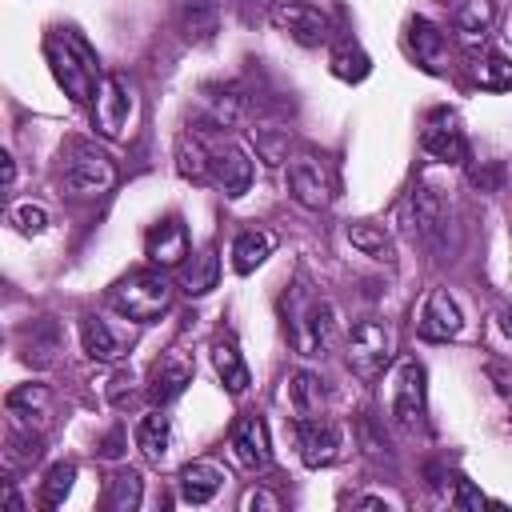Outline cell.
<instances>
[{
  "label": "cell",
  "mask_w": 512,
  "mask_h": 512,
  "mask_svg": "<svg viewBox=\"0 0 512 512\" xmlns=\"http://www.w3.org/2000/svg\"><path fill=\"white\" fill-rule=\"evenodd\" d=\"M284 332H288V344L296 348V356H324L336 340V308L308 284V280H296L288 292H284Z\"/></svg>",
  "instance_id": "cell-1"
},
{
  "label": "cell",
  "mask_w": 512,
  "mask_h": 512,
  "mask_svg": "<svg viewBox=\"0 0 512 512\" xmlns=\"http://www.w3.org/2000/svg\"><path fill=\"white\" fill-rule=\"evenodd\" d=\"M44 60L56 76V84L64 88L68 100L76 104H92L96 96V84L104 80L100 72V56L96 48L76 32V28H52L44 36Z\"/></svg>",
  "instance_id": "cell-2"
},
{
  "label": "cell",
  "mask_w": 512,
  "mask_h": 512,
  "mask_svg": "<svg viewBox=\"0 0 512 512\" xmlns=\"http://www.w3.org/2000/svg\"><path fill=\"white\" fill-rule=\"evenodd\" d=\"M108 304L124 316V320H136V324H152L168 312L172 304V284L164 276V268H136L128 272L124 280H116L108 288Z\"/></svg>",
  "instance_id": "cell-3"
},
{
  "label": "cell",
  "mask_w": 512,
  "mask_h": 512,
  "mask_svg": "<svg viewBox=\"0 0 512 512\" xmlns=\"http://www.w3.org/2000/svg\"><path fill=\"white\" fill-rule=\"evenodd\" d=\"M60 184L72 196H104L116 184V164L88 140H68L60 148Z\"/></svg>",
  "instance_id": "cell-4"
},
{
  "label": "cell",
  "mask_w": 512,
  "mask_h": 512,
  "mask_svg": "<svg viewBox=\"0 0 512 512\" xmlns=\"http://www.w3.org/2000/svg\"><path fill=\"white\" fill-rule=\"evenodd\" d=\"M392 352H396V336L384 320L352 324V332H348V368L360 380H376L392 364Z\"/></svg>",
  "instance_id": "cell-5"
},
{
  "label": "cell",
  "mask_w": 512,
  "mask_h": 512,
  "mask_svg": "<svg viewBox=\"0 0 512 512\" xmlns=\"http://www.w3.org/2000/svg\"><path fill=\"white\" fill-rule=\"evenodd\" d=\"M288 192H292V200H296L300 208H308V212L328 208L332 196H336V176H332L328 160L316 156V152H296V156H288Z\"/></svg>",
  "instance_id": "cell-6"
},
{
  "label": "cell",
  "mask_w": 512,
  "mask_h": 512,
  "mask_svg": "<svg viewBox=\"0 0 512 512\" xmlns=\"http://www.w3.org/2000/svg\"><path fill=\"white\" fill-rule=\"evenodd\" d=\"M268 20H272V28H280L284 36H292L304 48H320V44L332 40L328 12L308 4V0H272L268 4Z\"/></svg>",
  "instance_id": "cell-7"
},
{
  "label": "cell",
  "mask_w": 512,
  "mask_h": 512,
  "mask_svg": "<svg viewBox=\"0 0 512 512\" xmlns=\"http://www.w3.org/2000/svg\"><path fill=\"white\" fill-rule=\"evenodd\" d=\"M136 116V96L124 76H104L92 96V128L108 140H120Z\"/></svg>",
  "instance_id": "cell-8"
},
{
  "label": "cell",
  "mask_w": 512,
  "mask_h": 512,
  "mask_svg": "<svg viewBox=\"0 0 512 512\" xmlns=\"http://www.w3.org/2000/svg\"><path fill=\"white\" fill-rule=\"evenodd\" d=\"M428 412V392H424V368L420 360H400L392 376V424L404 432L424 428Z\"/></svg>",
  "instance_id": "cell-9"
},
{
  "label": "cell",
  "mask_w": 512,
  "mask_h": 512,
  "mask_svg": "<svg viewBox=\"0 0 512 512\" xmlns=\"http://www.w3.org/2000/svg\"><path fill=\"white\" fill-rule=\"evenodd\" d=\"M296 448H300V460L308 468H328L340 460V448H344V432L332 416L316 412V416H296Z\"/></svg>",
  "instance_id": "cell-10"
},
{
  "label": "cell",
  "mask_w": 512,
  "mask_h": 512,
  "mask_svg": "<svg viewBox=\"0 0 512 512\" xmlns=\"http://www.w3.org/2000/svg\"><path fill=\"white\" fill-rule=\"evenodd\" d=\"M404 216H408L416 240L436 244L444 236V228H448V200H444V192L432 180H416V188L408 192Z\"/></svg>",
  "instance_id": "cell-11"
},
{
  "label": "cell",
  "mask_w": 512,
  "mask_h": 512,
  "mask_svg": "<svg viewBox=\"0 0 512 512\" xmlns=\"http://www.w3.org/2000/svg\"><path fill=\"white\" fill-rule=\"evenodd\" d=\"M420 148H424L432 160H440V164H456V168L472 160L468 136H464V128H460V120H456L452 112H436V116L424 124V132H420Z\"/></svg>",
  "instance_id": "cell-12"
},
{
  "label": "cell",
  "mask_w": 512,
  "mask_h": 512,
  "mask_svg": "<svg viewBox=\"0 0 512 512\" xmlns=\"http://www.w3.org/2000/svg\"><path fill=\"white\" fill-rule=\"evenodd\" d=\"M144 256L152 260V268H164V272L180 268L188 260V228H184V220L180 216L156 220L148 228V236H144Z\"/></svg>",
  "instance_id": "cell-13"
},
{
  "label": "cell",
  "mask_w": 512,
  "mask_h": 512,
  "mask_svg": "<svg viewBox=\"0 0 512 512\" xmlns=\"http://www.w3.org/2000/svg\"><path fill=\"white\" fill-rule=\"evenodd\" d=\"M460 328H464V316H460L456 300L448 296V288H432L428 300H424V308H420V320H416L420 340H428V344H448V340L460 336Z\"/></svg>",
  "instance_id": "cell-14"
},
{
  "label": "cell",
  "mask_w": 512,
  "mask_h": 512,
  "mask_svg": "<svg viewBox=\"0 0 512 512\" xmlns=\"http://www.w3.org/2000/svg\"><path fill=\"white\" fill-rule=\"evenodd\" d=\"M232 452L244 468H268L272 464V440H268V424L256 412H244L232 424Z\"/></svg>",
  "instance_id": "cell-15"
},
{
  "label": "cell",
  "mask_w": 512,
  "mask_h": 512,
  "mask_svg": "<svg viewBox=\"0 0 512 512\" xmlns=\"http://www.w3.org/2000/svg\"><path fill=\"white\" fill-rule=\"evenodd\" d=\"M252 160H248V152L240 148V144H220L216 152H212V180L224 188V196H244L248 188H252Z\"/></svg>",
  "instance_id": "cell-16"
},
{
  "label": "cell",
  "mask_w": 512,
  "mask_h": 512,
  "mask_svg": "<svg viewBox=\"0 0 512 512\" xmlns=\"http://www.w3.org/2000/svg\"><path fill=\"white\" fill-rule=\"evenodd\" d=\"M408 52L428 72H440L444 68V56H448V32L440 24H432L428 16H412L408 20Z\"/></svg>",
  "instance_id": "cell-17"
},
{
  "label": "cell",
  "mask_w": 512,
  "mask_h": 512,
  "mask_svg": "<svg viewBox=\"0 0 512 512\" xmlns=\"http://www.w3.org/2000/svg\"><path fill=\"white\" fill-rule=\"evenodd\" d=\"M176 28L192 48H204L220 32V4L216 0H184L176 12Z\"/></svg>",
  "instance_id": "cell-18"
},
{
  "label": "cell",
  "mask_w": 512,
  "mask_h": 512,
  "mask_svg": "<svg viewBox=\"0 0 512 512\" xmlns=\"http://www.w3.org/2000/svg\"><path fill=\"white\" fill-rule=\"evenodd\" d=\"M188 384H192V364H188L180 352H168V356H160L156 368H152L148 396H152V404H172Z\"/></svg>",
  "instance_id": "cell-19"
},
{
  "label": "cell",
  "mask_w": 512,
  "mask_h": 512,
  "mask_svg": "<svg viewBox=\"0 0 512 512\" xmlns=\"http://www.w3.org/2000/svg\"><path fill=\"white\" fill-rule=\"evenodd\" d=\"M136 448L144 452L148 464L168 460V452H172V416L164 412V404L136 420Z\"/></svg>",
  "instance_id": "cell-20"
},
{
  "label": "cell",
  "mask_w": 512,
  "mask_h": 512,
  "mask_svg": "<svg viewBox=\"0 0 512 512\" xmlns=\"http://www.w3.org/2000/svg\"><path fill=\"white\" fill-rule=\"evenodd\" d=\"M208 356H212V368H216L220 384H224L232 396L248 392L252 372H248V364H244V356H240V348H236V340H232V336H216V340H212V348H208Z\"/></svg>",
  "instance_id": "cell-21"
},
{
  "label": "cell",
  "mask_w": 512,
  "mask_h": 512,
  "mask_svg": "<svg viewBox=\"0 0 512 512\" xmlns=\"http://www.w3.org/2000/svg\"><path fill=\"white\" fill-rule=\"evenodd\" d=\"M496 28V0H460L452 12V32L464 44H484Z\"/></svg>",
  "instance_id": "cell-22"
},
{
  "label": "cell",
  "mask_w": 512,
  "mask_h": 512,
  "mask_svg": "<svg viewBox=\"0 0 512 512\" xmlns=\"http://www.w3.org/2000/svg\"><path fill=\"white\" fill-rule=\"evenodd\" d=\"M8 416H12V424H20V428H32V420L40 424L44 416H48V404H52V388L48 384H40V380H28V384H16L12 392H8Z\"/></svg>",
  "instance_id": "cell-23"
},
{
  "label": "cell",
  "mask_w": 512,
  "mask_h": 512,
  "mask_svg": "<svg viewBox=\"0 0 512 512\" xmlns=\"http://www.w3.org/2000/svg\"><path fill=\"white\" fill-rule=\"evenodd\" d=\"M224 480H228V476H224L220 464H212V460H192V464L180 468V496H184L188 504H208V500L220 492Z\"/></svg>",
  "instance_id": "cell-24"
},
{
  "label": "cell",
  "mask_w": 512,
  "mask_h": 512,
  "mask_svg": "<svg viewBox=\"0 0 512 512\" xmlns=\"http://www.w3.org/2000/svg\"><path fill=\"white\" fill-rule=\"evenodd\" d=\"M272 248H276L272 232H264V228H244V232H236V240H232V268H236L240 276H248V272H256V268L272 256Z\"/></svg>",
  "instance_id": "cell-25"
},
{
  "label": "cell",
  "mask_w": 512,
  "mask_h": 512,
  "mask_svg": "<svg viewBox=\"0 0 512 512\" xmlns=\"http://www.w3.org/2000/svg\"><path fill=\"white\" fill-rule=\"evenodd\" d=\"M176 272H180V288H184L188 296H204V292H212L216 280H220V256H216V248L208 244V248H200L192 260H184Z\"/></svg>",
  "instance_id": "cell-26"
},
{
  "label": "cell",
  "mask_w": 512,
  "mask_h": 512,
  "mask_svg": "<svg viewBox=\"0 0 512 512\" xmlns=\"http://www.w3.org/2000/svg\"><path fill=\"white\" fill-rule=\"evenodd\" d=\"M80 344H84V352H88L92 360H100V364H112V360L124 356V344H120V336L112 332V324H108L104 316H84V320H80Z\"/></svg>",
  "instance_id": "cell-27"
},
{
  "label": "cell",
  "mask_w": 512,
  "mask_h": 512,
  "mask_svg": "<svg viewBox=\"0 0 512 512\" xmlns=\"http://www.w3.org/2000/svg\"><path fill=\"white\" fill-rule=\"evenodd\" d=\"M344 236H348V244H352L360 256H368V260H380V264H392V260H396V248H392V236L384 232V224L356 220V224L344 228Z\"/></svg>",
  "instance_id": "cell-28"
},
{
  "label": "cell",
  "mask_w": 512,
  "mask_h": 512,
  "mask_svg": "<svg viewBox=\"0 0 512 512\" xmlns=\"http://www.w3.org/2000/svg\"><path fill=\"white\" fill-rule=\"evenodd\" d=\"M176 172L192 184H204L212 180V152L204 148V140L196 132H180L176 140Z\"/></svg>",
  "instance_id": "cell-29"
},
{
  "label": "cell",
  "mask_w": 512,
  "mask_h": 512,
  "mask_svg": "<svg viewBox=\"0 0 512 512\" xmlns=\"http://www.w3.org/2000/svg\"><path fill=\"white\" fill-rule=\"evenodd\" d=\"M56 352H60V328L52 320H32L24 328V360L44 368L56 360Z\"/></svg>",
  "instance_id": "cell-30"
},
{
  "label": "cell",
  "mask_w": 512,
  "mask_h": 512,
  "mask_svg": "<svg viewBox=\"0 0 512 512\" xmlns=\"http://www.w3.org/2000/svg\"><path fill=\"white\" fill-rule=\"evenodd\" d=\"M288 400H292L296 416H316L320 404H324V380H320L316 372H308V368L292 372V380H288Z\"/></svg>",
  "instance_id": "cell-31"
},
{
  "label": "cell",
  "mask_w": 512,
  "mask_h": 512,
  "mask_svg": "<svg viewBox=\"0 0 512 512\" xmlns=\"http://www.w3.org/2000/svg\"><path fill=\"white\" fill-rule=\"evenodd\" d=\"M472 80L488 92H508L512 88V60L504 52H480L472 60Z\"/></svg>",
  "instance_id": "cell-32"
},
{
  "label": "cell",
  "mask_w": 512,
  "mask_h": 512,
  "mask_svg": "<svg viewBox=\"0 0 512 512\" xmlns=\"http://www.w3.org/2000/svg\"><path fill=\"white\" fill-rule=\"evenodd\" d=\"M140 496H144V480H140V472L120 468V472L108 480L104 504H108L112 512H132V508H140Z\"/></svg>",
  "instance_id": "cell-33"
},
{
  "label": "cell",
  "mask_w": 512,
  "mask_h": 512,
  "mask_svg": "<svg viewBox=\"0 0 512 512\" xmlns=\"http://www.w3.org/2000/svg\"><path fill=\"white\" fill-rule=\"evenodd\" d=\"M40 432H32V428H12V436H8V448H4V468H24V464H32V460H40Z\"/></svg>",
  "instance_id": "cell-34"
},
{
  "label": "cell",
  "mask_w": 512,
  "mask_h": 512,
  "mask_svg": "<svg viewBox=\"0 0 512 512\" xmlns=\"http://www.w3.org/2000/svg\"><path fill=\"white\" fill-rule=\"evenodd\" d=\"M328 60H332V72H336L340 80H364V76H368V56H364L352 40H340Z\"/></svg>",
  "instance_id": "cell-35"
},
{
  "label": "cell",
  "mask_w": 512,
  "mask_h": 512,
  "mask_svg": "<svg viewBox=\"0 0 512 512\" xmlns=\"http://www.w3.org/2000/svg\"><path fill=\"white\" fill-rule=\"evenodd\" d=\"M72 480H76V464H52L44 484H40V504L44 508H60L64 496L72 492Z\"/></svg>",
  "instance_id": "cell-36"
},
{
  "label": "cell",
  "mask_w": 512,
  "mask_h": 512,
  "mask_svg": "<svg viewBox=\"0 0 512 512\" xmlns=\"http://www.w3.org/2000/svg\"><path fill=\"white\" fill-rule=\"evenodd\" d=\"M8 220H12V224H16V232H24V236H40V232L48 228V212H44L40 204H32V200L12 204Z\"/></svg>",
  "instance_id": "cell-37"
},
{
  "label": "cell",
  "mask_w": 512,
  "mask_h": 512,
  "mask_svg": "<svg viewBox=\"0 0 512 512\" xmlns=\"http://www.w3.org/2000/svg\"><path fill=\"white\" fill-rule=\"evenodd\" d=\"M240 508H244V512H252V508L276 512V508H280V496H272L268 488H244V496H240Z\"/></svg>",
  "instance_id": "cell-38"
},
{
  "label": "cell",
  "mask_w": 512,
  "mask_h": 512,
  "mask_svg": "<svg viewBox=\"0 0 512 512\" xmlns=\"http://www.w3.org/2000/svg\"><path fill=\"white\" fill-rule=\"evenodd\" d=\"M128 396H132V372H116L112 384H108V400H112L116 408H124Z\"/></svg>",
  "instance_id": "cell-39"
},
{
  "label": "cell",
  "mask_w": 512,
  "mask_h": 512,
  "mask_svg": "<svg viewBox=\"0 0 512 512\" xmlns=\"http://www.w3.org/2000/svg\"><path fill=\"white\" fill-rule=\"evenodd\" d=\"M452 504H456V508H484V496H480V492H476L468 480H460V484H456Z\"/></svg>",
  "instance_id": "cell-40"
},
{
  "label": "cell",
  "mask_w": 512,
  "mask_h": 512,
  "mask_svg": "<svg viewBox=\"0 0 512 512\" xmlns=\"http://www.w3.org/2000/svg\"><path fill=\"white\" fill-rule=\"evenodd\" d=\"M120 444H124V432H120V428H116V432H108V436H104V456H108V460H116V456L124 452Z\"/></svg>",
  "instance_id": "cell-41"
},
{
  "label": "cell",
  "mask_w": 512,
  "mask_h": 512,
  "mask_svg": "<svg viewBox=\"0 0 512 512\" xmlns=\"http://www.w3.org/2000/svg\"><path fill=\"white\" fill-rule=\"evenodd\" d=\"M496 324H500V332H504V336H512V304L496 308Z\"/></svg>",
  "instance_id": "cell-42"
},
{
  "label": "cell",
  "mask_w": 512,
  "mask_h": 512,
  "mask_svg": "<svg viewBox=\"0 0 512 512\" xmlns=\"http://www.w3.org/2000/svg\"><path fill=\"white\" fill-rule=\"evenodd\" d=\"M0 160H4V188H12V176H16V164H12V156H8V152H4Z\"/></svg>",
  "instance_id": "cell-43"
}]
</instances>
